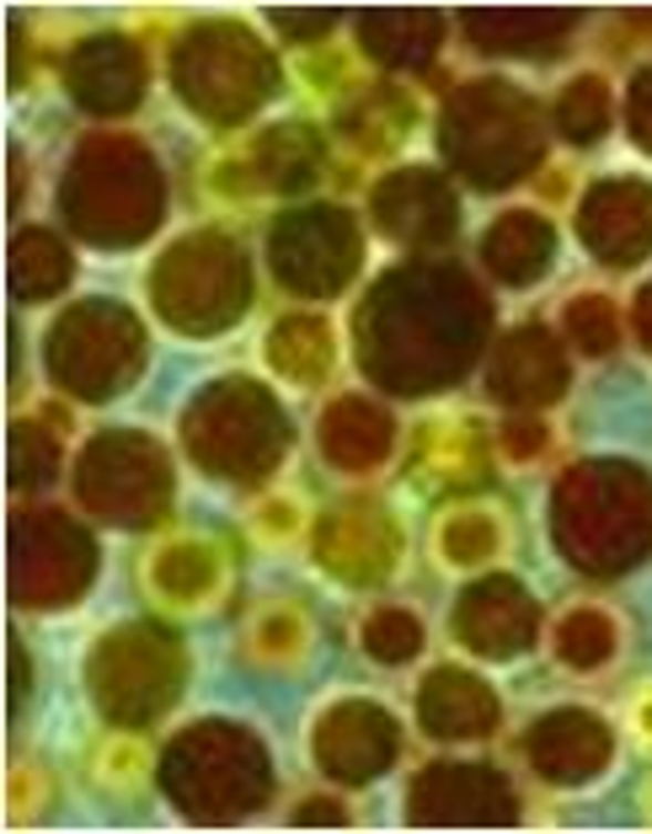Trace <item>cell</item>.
I'll return each instance as SVG.
<instances>
[{
  "label": "cell",
  "instance_id": "6da1fadb",
  "mask_svg": "<svg viewBox=\"0 0 652 834\" xmlns=\"http://www.w3.org/2000/svg\"><path fill=\"white\" fill-rule=\"evenodd\" d=\"M637 733H648V739H652V696H642V701H637Z\"/></svg>",
  "mask_w": 652,
  "mask_h": 834
}]
</instances>
